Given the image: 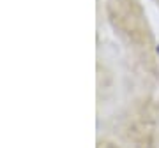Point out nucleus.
<instances>
[{
    "label": "nucleus",
    "mask_w": 159,
    "mask_h": 148,
    "mask_svg": "<svg viewBox=\"0 0 159 148\" xmlns=\"http://www.w3.org/2000/svg\"><path fill=\"white\" fill-rule=\"evenodd\" d=\"M157 53H159V46H157Z\"/></svg>",
    "instance_id": "obj_1"
}]
</instances>
